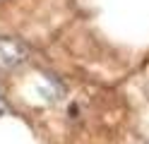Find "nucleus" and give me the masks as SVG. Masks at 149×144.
<instances>
[{"label": "nucleus", "instance_id": "f257e3e1", "mask_svg": "<svg viewBox=\"0 0 149 144\" xmlns=\"http://www.w3.org/2000/svg\"><path fill=\"white\" fill-rule=\"evenodd\" d=\"M22 60H24V48L12 38H3L0 41V65L12 67V65H19Z\"/></svg>", "mask_w": 149, "mask_h": 144}]
</instances>
